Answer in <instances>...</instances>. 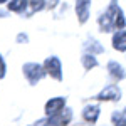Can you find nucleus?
Here are the masks:
<instances>
[{"label":"nucleus","instance_id":"423d86ee","mask_svg":"<svg viewBox=\"0 0 126 126\" xmlns=\"http://www.w3.org/2000/svg\"><path fill=\"white\" fill-rule=\"evenodd\" d=\"M113 47L116 50H119V52L126 50V32L125 30H118L113 35Z\"/></svg>","mask_w":126,"mask_h":126},{"label":"nucleus","instance_id":"7ed1b4c3","mask_svg":"<svg viewBox=\"0 0 126 126\" xmlns=\"http://www.w3.org/2000/svg\"><path fill=\"white\" fill-rule=\"evenodd\" d=\"M46 71L52 78H56L57 81L62 79V72H61V62H59L57 57H49L46 61Z\"/></svg>","mask_w":126,"mask_h":126},{"label":"nucleus","instance_id":"f03ea898","mask_svg":"<svg viewBox=\"0 0 126 126\" xmlns=\"http://www.w3.org/2000/svg\"><path fill=\"white\" fill-rule=\"evenodd\" d=\"M64 106H66V99L64 97H54V99H50L47 104H46V114L54 116V114L61 113L64 109Z\"/></svg>","mask_w":126,"mask_h":126},{"label":"nucleus","instance_id":"ddd939ff","mask_svg":"<svg viewBox=\"0 0 126 126\" xmlns=\"http://www.w3.org/2000/svg\"><path fill=\"white\" fill-rule=\"evenodd\" d=\"M2 2H3V0H0V3H2Z\"/></svg>","mask_w":126,"mask_h":126},{"label":"nucleus","instance_id":"4468645a","mask_svg":"<svg viewBox=\"0 0 126 126\" xmlns=\"http://www.w3.org/2000/svg\"><path fill=\"white\" fill-rule=\"evenodd\" d=\"M125 116H126V111H125Z\"/></svg>","mask_w":126,"mask_h":126},{"label":"nucleus","instance_id":"0eeeda50","mask_svg":"<svg viewBox=\"0 0 126 126\" xmlns=\"http://www.w3.org/2000/svg\"><path fill=\"white\" fill-rule=\"evenodd\" d=\"M82 116H84V119H86V121L94 123V121L97 119V116H99V108H97V106H87V108H84Z\"/></svg>","mask_w":126,"mask_h":126},{"label":"nucleus","instance_id":"9b49d317","mask_svg":"<svg viewBox=\"0 0 126 126\" xmlns=\"http://www.w3.org/2000/svg\"><path fill=\"white\" fill-rule=\"evenodd\" d=\"M114 126H126V116L125 114H114L113 116Z\"/></svg>","mask_w":126,"mask_h":126},{"label":"nucleus","instance_id":"6e6552de","mask_svg":"<svg viewBox=\"0 0 126 126\" xmlns=\"http://www.w3.org/2000/svg\"><path fill=\"white\" fill-rule=\"evenodd\" d=\"M108 69H109V72L113 74L114 79H123L125 78V71H123V67H121L118 62H109V64H108Z\"/></svg>","mask_w":126,"mask_h":126},{"label":"nucleus","instance_id":"f257e3e1","mask_svg":"<svg viewBox=\"0 0 126 126\" xmlns=\"http://www.w3.org/2000/svg\"><path fill=\"white\" fill-rule=\"evenodd\" d=\"M24 72H25V76H27V79L30 82H35V81H39L44 76V69L40 67L39 64H25L24 66Z\"/></svg>","mask_w":126,"mask_h":126},{"label":"nucleus","instance_id":"f8f14e48","mask_svg":"<svg viewBox=\"0 0 126 126\" xmlns=\"http://www.w3.org/2000/svg\"><path fill=\"white\" fill-rule=\"evenodd\" d=\"M5 76V64H3V61H2V57H0V79Z\"/></svg>","mask_w":126,"mask_h":126},{"label":"nucleus","instance_id":"39448f33","mask_svg":"<svg viewBox=\"0 0 126 126\" xmlns=\"http://www.w3.org/2000/svg\"><path fill=\"white\" fill-rule=\"evenodd\" d=\"M89 3H91V0H78L76 2V12H78V17L81 22H86L89 17Z\"/></svg>","mask_w":126,"mask_h":126},{"label":"nucleus","instance_id":"1a4fd4ad","mask_svg":"<svg viewBox=\"0 0 126 126\" xmlns=\"http://www.w3.org/2000/svg\"><path fill=\"white\" fill-rule=\"evenodd\" d=\"M25 0H12L9 3V9L10 10H14V12H17V10H22V9H25Z\"/></svg>","mask_w":126,"mask_h":126},{"label":"nucleus","instance_id":"20e7f679","mask_svg":"<svg viewBox=\"0 0 126 126\" xmlns=\"http://www.w3.org/2000/svg\"><path fill=\"white\" fill-rule=\"evenodd\" d=\"M121 97V91L116 86H109L104 91H101V94H97V99H104V101H116Z\"/></svg>","mask_w":126,"mask_h":126},{"label":"nucleus","instance_id":"9d476101","mask_svg":"<svg viewBox=\"0 0 126 126\" xmlns=\"http://www.w3.org/2000/svg\"><path fill=\"white\" fill-rule=\"evenodd\" d=\"M82 62H84V67H86V69H91V67H94V66L97 64L93 54H86V56L82 57Z\"/></svg>","mask_w":126,"mask_h":126}]
</instances>
